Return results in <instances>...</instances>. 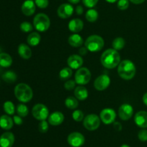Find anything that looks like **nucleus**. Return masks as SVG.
Segmentation results:
<instances>
[{
  "mask_svg": "<svg viewBox=\"0 0 147 147\" xmlns=\"http://www.w3.org/2000/svg\"><path fill=\"white\" fill-rule=\"evenodd\" d=\"M101 64L106 69H112L119 65L121 56L118 50L113 48H109L105 50L100 57Z\"/></svg>",
  "mask_w": 147,
  "mask_h": 147,
  "instance_id": "nucleus-1",
  "label": "nucleus"
},
{
  "mask_svg": "<svg viewBox=\"0 0 147 147\" xmlns=\"http://www.w3.org/2000/svg\"><path fill=\"white\" fill-rule=\"evenodd\" d=\"M136 66L130 60H123L118 66V74L124 80H131L136 74Z\"/></svg>",
  "mask_w": 147,
  "mask_h": 147,
  "instance_id": "nucleus-2",
  "label": "nucleus"
},
{
  "mask_svg": "<svg viewBox=\"0 0 147 147\" xmlns=\"http://www.w3.org/2000/svg\"><path fill=\"white\" fill-rule=\"evenodd\" d=\"M14 95L20 102L26 103L32 99L33 92L28 84L20 83L14 87Z\"/></svg>",
  "mask_w": 147,
  "mask_h": 147,
  "instance_id": "nucleus-3",
  "label": "nucleus"
},
{
  "mask_svg": "<svg viewBox=\"0 0 147 147\" xmlns=\"http://www.w3.org/2000/svg\"><path fill=\"white\" fill-rule=\"evenodd\" d=\"M85 46L88 51L93 52V53L98 52L104 46V40L100 35H93L89 36L86 39Z\"/></svg>",
  "mask_w": 147,
  "mask_h": 147,
  "instance_id": "nucleus-4",
  "label": "nucleus"
},
{
  "mask_svg": "<svg viewBox=\"0 0 147 147\" xmlns=\"http://www.w3.org/2000/svg\"><path fill=\"white\" fill-rule=\"evenodd\" d=\"M34 28L40 32H45L49 29L50 26V20L47 14L39 13L33 20Z\"/></svg>",
  "mask_w": 147,
  "mask_h": 147,
  "instance_id": "nucleus-5",
  "label": "nucleus"
},
{
  "mask_svg": "<svg viewBox=\"0 0 147 147\" xmlns=\"http://www.w3.org/2000/svg\"><path fill=\"white\" fill-rule=\"evenodd\" d=\"M91 79L90 70L86 67H81L78 69L75 74V81L79 85L87 84Z\"/></svg>",
  "mask_w": 147,
  "mask_h": 147,
  "instance_id": "nucleus-6",
  "label": "nucleus"
},
{
  "mask_svg": "<svg viewBox=\"0 0 147 147\" xmlns=\"http://www.w3.org/2000/svg\"><path fill=\"white\" fill-rule=\"evenodd\" d=\"M100 125V118L96 114H89L83 119V125L90 131L98 129Z\"/></svg>",
  "mask_w": 147,
  "mask_h": 147,
  "instance_id": "nucleus-7",
  "label": "nucleus"
},
{
  "mask_svg": "<svg viewBox=\"0 0 147 147\" xmlns=\"http://www.w3.org/2000/svg\"><path fill=\"white\" fill-rule=\"evenodd\" d=\"M32 114L36 120H45L49 117V110L45 105L41 103L36 104L32 110Z\"/></svg>",
  "mask_w": 147,
  "mask_h": 147,
  "instance_id": "nucleus-8",
  "label": "nucleus"
},
{
  "mask_svg": "<svg viewBox=\"0 0 147 147\" xmlns=\"http://www.w3.org/2000/svg\"><path fill=\"white\" fill-rule=\"evenodd\" d=\"M67 143L72 147H80L84 144L85 137L79 132H73L67 136Z\"/></svg>",
  "mask_w": 147,
  "mask_h": 147,
  "instance_id": "nucleus-9",
  "label": "nucleus"
},
{
  "mask_svg": "<svg viewBox=\"0 0 147 147\" xmlns=\"http://www.w3.org/2000/svg\"><path fill=\"white\" fill-rule=\"evenodd\" d=\"M110 84V77L106 74H102L95 79L94 87L98 91H103L109 87Z\"/></svg>",
  "mask_w": 147,
  "mask_h": 147,
  "instance_id": "nucleus-10",
  "label": "nucleus"
},
{
  "mask_svg": "<svg viewBox=\"0 0 147 147\" xmlns=\"http://www.w3.org/2000/svg\"><path fill=\"white\" fill-rule=\"evenodd\" d=\"M116 117V112L114 110L111 109V108H105L100 113V120L106 125H109V124L114 122Z\"/></svg>",
  "mask_w": 147,
  "mask_h": 147,
  "instance_id": "nucleus-11",
  "label": "nucleus"
},
{
  "mask_svg": "<svg viewBox=\"0 0 147 147\" xmlns=\"http://www.w3.org/2000/svg\"><path fill=\"white\" fill-rule=\"evenodd\" d=\"M133 114V107L130 104H123L121 105L119 109V116L122 120H129L132 117Z\"/></svg>",
  "mask_w": 147,
  "mask_h": 147,
  "instance_id": "nucleus-12",
  "label": "nucleus"
},
{
  "mask_svg": "<svg viewBox=\"0 0 147 147\" xmlns=\"http://www.w3.org/2000/svg\"><path fill=\"white\" fill-rule=\"evenodd\" d=\"M74 9L72 4L68 3H65L60 5L57 9V15L62 19H67L71 17L73 14Z\"/></svg>",
  "mask_w": 147,
  "mask_h": 147,
  "instance_id": "nucleus-13",
  "label": "nucleus"
},
{
  "mask_svg": "<svg viewBox=\"0 0 147 147\" xmlns=\"http://www.w3.org/2000/svg\"><path fill=\"white\" fill-rule=\"evenodd\" d=\"M14 143V135L11 132L4 133L0 136V147H12Z\"/></svg>",
  "mask_w": 147,
  "mask_h": 147,
  "instance_id": "nucleus-14",
  "label": "nucleus"
},
{
  "mask_svg": "<svg viewBox=\"0 0 147 147\" xmlns=\"http://www.w3.org/2000/svg\"><path fill=\"white\" fill-rule=\"evenodd\" d=\"M67 65L72 69H78L81 68L83 63V59L80 55L73 54L69 56L67 61Z\"/></svg>",
  "mask_w": 147,
  "mask_h": 147,
  "instance_id": "nucleus-15",
  "label": "nucleus"
},
{
  "mask_svg": "<svg viewBox=\"0 0 147 147\" xmlns=\"http://www.w3.org/2000/svg\"><path fill=\"white\" fill-rule=\"evenodd\" d=\"M36 4L32 0H26L22 5V12L25 16H31L35 12Z\"/></svg>",
  "mask_w": 147,
  "mask_h": 147,
  "instance_id": "nucleus-16",
  "label": "nucleus"
},
{
  "mask_svg": "<svg viewBox=\"0 0 147 147\" xmlns=\"http://www.w3.org/2000/svg\"><path fill=\"white\" fill-rule=\"evenodd\" d=\"M64 119V115L61 112L56 111V112H53V113H51L49 115L48 122L51 125L57 126V125H60V124L63 123Z\"/></svg>",
  "mask_w": 147,
  "mask_h": 147,
  "instance_id": "nucleus-17",
  "label": "nucleus"
},
{
  "mask_svg": "<svg viewBox=\"0 0 147 147\" xmlns=\"http://www.w3.org/2000/svg\"><path fill=\"white\" fill-rule=\"evenodd\" d=\"M134 122L139 127L142 128H147V112L139 111L134 116Z\"/></svg>",
  "mask_w": 147,
  "mask_h": 147,
  "instance_id": "nucleus-18",
  "label": "nucleus"
},
{
  "mask_svg": "<svg viewBox=\"0 0 147 147\" xmlns=\"http://www.w3.org/2000/svg\"><path fill=\"white\" fill-rule=\"evenodd\" d=\"M83 22L80 19L76 18L70 20V22L68 23V29L71 32L74 33H79L81 31L83 28Z\"/></svg>",
  "mask_w": 147,
  "mask_h": 147,
  "instance_id": "nucleus-19",
  "label": "nucleus"
},
{
  "mask_svg": "<svg viewBox=\"0 0 147 147\" xmlns=\"http://www.w3.org/2000/svg\"><path fill=\"white\" fill-rule=\"evenodd\" d=\"M14 125V120L9 115H3L0 117V127L4 130H10Z\"/></svg>",
  "mask_w": 147,
  "mask_h": 147,
  "instance_id": "nucleus-20",
  "label": "nucleus"
},
{
  "mask_svg": "<svg viewBox=\"0 0 147 147\" xmlns=\"http://www.w3.org/2000/svg\"><path fill=\"white\" fill-rule=\"evenodd\" d=\"M18 53L21 58L24 59H29L32 56V50L27 45L21 43L18 46Z\"/></svg>",
  "mask_w": 147,
  "mask_h": 147,
  "instance_id": "nucleus-21",
  "label": "nucleus"
},
{
  "mask_svg": "<svg viewBox=\"0 0 147 147\" xmlns=\"http://www.w3.org/2000/svg\"><path fill=\"white\" fill-rule=\"evenodd\" d=\"M74 95L78 100H85L88 97V92L85 86H78L75 89Z\"/></svg>",
  "mask_w": 147,
  "mask_h": 147,
  "instance_id": "nucleus-22",
  "label": "nucleus"
},
{
  "mask_svg": "<svg viewBox=\"0 0 147 147\" xmlns=\"http://www.w3.org/2000/svg\"><path fill=\"white\" fill-rule=\"evenodd\" d=\"M68 43L72 47H80L83 44V39L80 35L75 33L68 37Z\"/></svg>",
  "mask_w": 147,
  "mask_h": 147,
  "instance_id": "nucleus-23",
  "label": "nucleus"
},
{
  "mask_svg": "<svg viewBox=\"0 0 147 147\" xmlns=\"http://www.w3.org/2000/svg\"><path fill=\"white\" fill-rule=\"evenodd\" d=\"M41 40V36L37 32L30 33L27 38V42L30 46H37Z\"/></svg>",
  "mask_w": 147,
  "mask_h": 147,
  "instance_id": "nucleus-24",
  "label": "nucleus"
},
{
  "mask_svg": "<svg viewBox=\"0 0 147 147\" xmlns=\"http://www.w3.org/2000/svg\"><path fill=\"white\" fill-rule=\"evenodd\" d=\"M12 64V58L7 53H0V66L1 67H9Z\"/></svg>",
  "mask_w": 147,
  "mask_h": 147,
  "instance_id": "nucleus-25",
  "label": "nucleus"
},
{
  "mask_svg": "<svg viewBox=\"0 0 147 147\" xmlns=\"http://www.w3.org/2000/svg\"><path fill=\"white\" fill-rule=\"evenodd\" d=\"M1 77L3 80L7 83H14L17 80V76L15 72L12 71H7L3 74Z\"/></svg>",
  "mask_w": 147,
  "mask_h": 147,
  "instance_id": "nucleus-26",
  "label": "nucleus"
},
{
  "mask_svg": "<svg viewBox=\"0 0 147 147\" xmlns=\"http://www.w3.org/2000/svg\"><path fill=\"white\" fill-rule=\"evenodd\" d=\"M65 106L70 110H76L78 107V101L77 98L70 96L66 98L65 101Z\"/></svg>",
  "mask_w": 147,
  "mask_h": 147,
  "instance_id": "nucleus-27",
  "label": "nucleus"
},
{
  "mask_svg": "<svg viewBox=\"0 0 147 147\" xmlns=\"http://www.w3.org/2000/svg\"><path fill=\"white\" fill-rule=\"evenodd\" d=\"M73 75V70L70 67H65L64 69H61L59 73L60 79L63 81H67L70 79Z\"/></svg>",
  "mask_w": 147,
  "mask_h": 147,
  "instance_id": "nucleus-28",
  "label": "nucleus"
},
{
  "mask_svg": "<svg viewBox=\"0 0 147 147\" xmlns=\"http://www.w3.org/2000/svg\"><path fill=\"white\" fill-rule=\"evenodd\" d=\"M86 18L90 22H94L98 18V13L94 9H90L86 12Z\"/></svg>",
  "mask_w": 147,
  "mask_h": 147,
  "instance_id": "nucleus-29",
  "label": "nucleus"
},
{
  "mask_svg": "<svg viewBox=\"0 0 147 147\" xmlns=\"http://www.w3.org/2000/svg\"><path fill=\"white\" fill-rule=\"evenodd\" d=\"M125 44H126V42H125L124 39L121 37H118L113 40L112 46H113V48L116 50H120L123 48Z\"/></svg>",
  "mask_w": 147,
  "mask_h": 147,
  "instance_id": "nucleus-30",
  "label": "nucleus"
},
{
  "mask_svg": "<svg viewBox=\"0 0 147 147\" xmlns=\"http://www.w3.org/2000/svg\"><path fill=\"white\" fill-rule=\"evenodd\" d=\"M4 110L7 115H14L15 112V106L11 101H6L3 105Z\"/></svg>",
  "mask_w": 147,
  "mask_h": 147,
  "instance_id": "nucleus-31",
  "label": "nucleus"
},
{
  "mask_svg": "<svg viewBox=\"0 0 147 147\" xmlns=\"http://www.w3.org/2000/svg\"><path fill=\"white\" fill-rule=\"evenodd\" d=\"M17 112L18 115H20L22 118L26 117L29 113V110L27 105L23 103H20L17 107Z\"/></svg>",
  "mask_w": 147,
  "mask_h": 147,
  "instance_id": "nucleus-32",
  "label": "nucleus"
},
{
  "mask_svg": "<svg viewBox=\"0 0 147 147\" xmlns=\"http://www.w3.org/2000/svg\"><path fill=\"white\" fill-rule=\"evenodd\" d=\"M73 119L76 122H80L84 119V114L80 110H76L72 114Z\"/></svg>",
  "mask_w": 147,
  "mask_h": 147,
  "instance_id": "nucleus-33",
  "label": "nucleus"
},
{
  "mask_svg": "<svg viewBox=\"0 0 147 147\" xmlns=\"http://www.w3.org/2000/svg\"><path fill=\"white\" fill-rule=\"evenodd\" d=\"M20 30L24 33H30L32 31L33 26L29 22H23L20 24Z\"/></svg>",
  "mask_w": 147,
  "mask_h": 147,
  "instance_id": "nucleus-34",
  "label": "nucleus"
},
{
  "mask_svg": "<svg viewBox=\"0 0 147 147\" xmlns=\"http://www.w3.org/2000/svg\"><path fill=\"white\" fill-rule=\"evenodd\" d=\"M49 129V125L48 122L45 120H41L38 125V130L40 133H47Z\"/></svg>",
  "mask_w": 147,
  "mask_h": 147,
  "instance_id": "nucleus-35",
  "label": "nucleus"
},
{
  "mask_svg": "<svg viewBox=\"0 0 147 147\" xmlns=\"http://www.w3.org/2000/svg\"><path fill=\"white\" fill-rule=\"evenodd\" d=\"M117 7L120 10H127L129 7V0H119Z\"/></svg>",
  "mask_w": 147,
  "mask_h": 147,
  "instance_id": "nucleus-36",
  "label": "nucleus"
},
{
  "mask_svg": "<svg viewBox=\"0 0 147 147\" xmlns=\"http://www.w3.org/2000/svg\"><path fill=\"white\" fill-rule=\"evenodd\" d=\"M34 3L39 8L45 9L47 8L48 6L49 1L48 0H34Z\"/></svg>",
  "mask_w": 147,
  "mask_h": 147,
  "instance_id": "nucleus-37",
  "label": "nucleus"
},
{
  "mask_svg": "<svg viewBox=\"0 0 147 147\" xmlns=\"http://www.w3.org/2000/svg\"><path fill=\"white\" fill-rule=\"evenodd\" d=\"M138 138L141 141H143V142L147 141V130L143 128L139 131V132L138 133Z\"/></svg>",
  "mask_w": 147,
  "mask_h": 147,
  "instance_id": "nucleus-38",
  "label": "nucleus"
},
{
  "mask_svg": "<svg viewBox=\"0 0 147 147\" xmlns=\"http://www.w3.org/2000/svg\"><path fill=\"white\" fill-rule=\"evenodd\" d=\"M76 81L71 80V79L70 80H67L65 83L64 87L67 90H73L75 88V86H76Z\"/></svg>",
  "mask_w": 147,
  "mask_h": 147,
  "instance_id": "nucleus-39",
  "label": "nucleus"
},
{
  "mask_svg": "<svg viewBox=\"0 0 147 147\" xmlns=\"http://www.w3.org/2000/svg\"><path fill=\"white\" fill-rule=\"evenodd\" d=\"M98 0H83V3L86 7L92 9L97 4Z\"/></svg>",
  "mask_w": 147,
  "mask_h": 147,
  "instance_id": "nucleus-40",
  "label": "nucleus"
},
{
  "mask_svg": "<svg viewBox=\"0 0 147 147\" xmlns=\"http://www.w3.org/2000/svg\"><path fill=\"white\" fill-rule=\"evenodd\" d=\"M13 120L14 122L17 125H21L23 123V120L22 117H20V115H14V118H13Z\"/></svg>",
  "mask_w": 147,
  "mask_h": 147,
  "instance_id": "nucleus-41",
  "label": "nucleus"
},
{
  "mask_svg": "<svg viewBox=\"0 0 147 147\" xmlns=\"http://www.w3.org/2000/svg\"><path fill=\"white\" fill-rule=\"evenodd\" d=\"M113 128L116 131H121L122 130V125L120 122H115L113 123Z\"/></svg>",
  "mask_w": 147,
  "mask_h": 147,
  "instance_id": "nucleus-42",
  "label": "nucleus"
},
{
  "mask_svg": "<svg viewBox=\"0 0 147 147\" xmlns=\"http://www.w3.org/2000/svg\"><path fill=\"white\" fill-rule=\"evenodd\" d=\"M76 13H77V14H78V15H80V14H82L83 13V8L82 6L80 5H78L76 7Z\"/></svg>",
  "mask_w": 147,
  "mask_h": 147,
  "instance_id": "nucleus-43",
  "label": "nucleus"
},
{
  "mask_svg": "<svg viewBox=\"0 0 147 147\" xmlns=\"http://www.w3.org/2000/svg\"><path fill=\"white\" fill-rule=\"evenodd\" d=\"M88 49L86 47H82L79 50V53H80V56H84V55H86L88 53Z\"/></svg>",
  "mask_w": 147,
  "mask_h": 147,
  "instance_id": "nucleus-44",
  "label": "nucleus"
},
{
  "mask_svg": "<svg viewBox=\"0 0 147 147\" xmlns=\"http://www.w3.org/2000/svg\"><path fill=\"white\" fill-rule=\"evenodd\" d=\"M129 1L134 4H140L144 2L145 0H129Z\"/></svg>",
  "mask_w": 147,
  "mask_h": 147,
  "instance_id": "nucleus-45",
  "label": "nucleus"
},
{
  "mask_svg": "<svg viewBox=\"0 0 147 147\" xmlns=\"http://www.w3.org/2000/svg\"><path fill=\"white\" fill-rule=\"evenodd\" d=\"M142 100H143L144 104L147 106V92H146V93L144 95L143 97H142Z\"/></svg>",
  "mask_w": 147,
  "mask_h": 147,
  "instance_id": "nucleus-46",
  "label": "nucleus"
},
{
  "mask_svg": "<svg viewBox=\"0 0 147 147\" xmlns=\"http://www.w3.org/2000/svg\"><path fill=\"white\" fill-rule=\"evenodd\" d=\"M67 1H68L70 3H71V4H78L80 0H67Z\"/></svg>",
  "mask_w": 147,
  "mask_h": 147,
  "instance_id": "nucleus-47",
  "label": "nucleus"
},
{
  "mask_svg": "<svg viewBox=\"0 0 147 147\" xmlns=\"http://www.w3.org/2000/svg\"><path fill=\"white\" fill-rule=\"evenodd\" d=\"M106 1L109 3H115L119 1V0H106Z\"/></svg>",
  "mask_w": 147,
  "mask_h": 147,
  "instance_id": "nucleus-48",
  "label": "nucleus"
},
{
  "mask_svg": "<svg viewBox=\"0 0 147 147\" xmlns=\"http://www.w3.org/2000/svg\"><path fill=\"white\" fill-rule=\"evenodd\" d=\"M121 147H130L129 145H127V144H123V145L121 146Z\"/></svg>",
  "mask_w": 147,
  "mask_h": 147,
  "instance_id": "nucleus-49",
  "label": "nucleus"
}]
</instances>
